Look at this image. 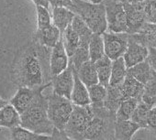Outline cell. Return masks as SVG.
Wrapping results in <instances>:
<instances>
[{"label":"cell","mask_w":156,"mask_h":140,"mask_svg":"<svg viewBox=\"0 0 156 140\" xmlns=\"http://www.w3.org/2000/svg\"><path fill=\"white\" fill-rule=\"evenodd\" d=\"M50 48L44 47L36 41L20 57L17 68V77L20 86L38 87L50 83L45 79L44 66L41 60L50 58Z\"/></svg>","instance_id":"obj_1"},{"label":"cell","mask_w":156,"mask_h":140,"mask_svg":"<svg viewBox=\"0 0 156 140\" xmlns=\"http://www.w3.org/2000/svg\"><path fill=\"white\" fill-rule=\"evenodd\" d=\"M41 90L31 104L21 114V126L35 133L51 135L54 126L48 115V97L43 95Z\"/></svg>","instance_id":"obj_2"},{"label":"cell","mask_w":156,"mask_h":140,"mask_svg":"<svg viewBox=\"0 0 156 140\" xmlns=\"http://www.w3.org/2000/svg\"><path fill=\"white\" fill-rule=\"evenodd\" d=\"M72 10L82 18L93 33L103 34L108 29L106 8L103 2L93 3L86 0H73Z\"/></svg>","instance_id":"obj_3"},{"label":"cell","mask_w":156,"mask_h":140,"mask_svg":"<svg viewBox=\"0 0 156 140\" xmlns=\"http://www.w3.org/2000/svg\"><path fill=\"white\" fill-rule=\"evenodd\" d=\"M94 116L85 133L84 139L103 140L115 138L116 115L111 114L105 106L93 107Z\"/></svg>","instance_id":"obj_4"},{"label":"cell","mask_w":156,"mask_h":140,"mask_svg":"<svg viewBox=\"0 0 156 140\" xmlns=\"http://www.w3.org/2000/svg\"><path fill=\"white\" fill-rule=\"evenodd\" d=\"M94 116V112L91 104L76 105L73 104V109L69 121L64 128V133L69 139L82 140L85 133Z\"/></svg>","instance_id":"obj_5"},{"label":"cell","mask_w":156,"mask_h":140,"mask_svg":"<svg viewBox=\"0 0 156 140\" xmlns=\"http://www.w3.org/2000/svg\"><path fill=\"white\" fill-rule=\"evenodd\" d=\"M48 97V115L54 128L63 131L73 109V104L66 97L54 93Z\"/></svg>","instance_id":"obj_6"},{"label":"cell","mask_w":156,"mask_h":140,"mask_svg":"<svg viewBox=\"0 0 156 140\" xmlns=\"http://www.w3.org/2000/svg\"><path fill=\"white\" fill-rule=\"evenodd\" d=\"M106 8L108 29L111 32H127V14L122 2L117 0H103Z\"/></svg>","instance_id":"obj_7"},{"label":"cell","mask_w":156,"mask_h":140,"mask_svg":"<svg viewBox=\"0 0 156 140\" xmlns=\"http://www.w3.org/2000/svg\"><path fill=\"white\" fill-rule=\"evenodd\" d=\"M105 52L112 60L122 57L129 45V34L127 32H104L102 34Z\"/></svg>","instance_id":"obj_8"},{"label":"cell","mask_w":156,"mask_h":140,"mask_svg":"<svg viewBox=\"0 0 156 140\" xmlns=\"http://www.w3.org/2000/svg\"><path fill=\"white\" fill-rule=\"evenodd\" d=\"M144 1L137 3H123L127 14L128 33H138L148 22L144 9Z\"/></svg>","instance_id":"obj_9"},{"label":"cell","mask_w":156,"mask_h":140,"mask_svg":"<svg viewBox=\"0 0 156 140\" xmlns=\"http://www.w3.org/2000/svg\"><path fill=\"white\" fill-rule=\"evenodd\" d=\"M51 86V82L38 87H29V86H20L14 96L11 98L9 104H11L18 112L21 114L31 104L34 98L41 90H45L46 88Z\"/></svg>","instance_id":"obj_10"},{"label":"cell","mask_w":156,"mask_h":140,"mask_svg":"<svg viewBox=\"0 0 156 140\" xmlns=\"http://www.w3.org/2000/svg\"><path fill=\"white\" fill-rule=\"evenodd\" d=\"M51 82L53 90L52 93L71 100V94L74 84L73 70L71 65H69L62 73L53 76Z\"/></svg>","instance_id":"obj_11"},{"label":"cell","mask_w":156,"mask_h":140,"mask_svg":"<svg viewBox=\"0 0 156 140\" xmlns=\"http://www.w3.org/2000/svg\"><path fill=\"white\" fill-rule=\"evenodd\" d=\"M70 58L66 52L62 39L51 50L50 55V70L51 78L62 73L69 66Z\"/></svg>","instance_id":"obj_12"},{"label":"cell","mask_w":156,"mask_h":140,"mask_svg":"<svg viewBox=\"0 0 156 140\" xmlns=\"http://www.w3.org/2000/svg\"><path fill=\"white\" fill-rule=\"evenodd\" d=\"M149 50L148 48L141 44L140 42L132 39L129 35V45L126 50V52L123 55L125 63L129 68L145 60L148 57Z\"/></svg>","instance_id":"obj_13"},{"label":"cell","mask_w":156,"mask_h":140,"mask_svg":"<svg viewBox=\"0 0 156 140\" xmlns=\"http://www.w3.org/2000/svg\"><path fill=\"white\" fill-rule=\"evenodd\" d=\"M62 37V34L60 29L54 24H51L44 29H37L35 33V41L44 47L51 49L61 40Z\"/></svg>","instance_id":"obj_14"},{"label":"cell","mask_w":156,"mask_h":140,"mask_svg":"<svg viewBox=\"0 0 156 140\" xmlns=\"http://www.w3.org/2000/svg\"><path fill=\"white\" fill-rule=\"evenodd\" d=\"M73 70L74 84H73V91L71 94V101L73 104H76V105H83V106L88 105L91 104L88 88L81 81L75 70L74 69Z\"/></svg>","instance_id":"obj_15"},{"label":"cell","mask_w":156,"mask_h":140,"mask_svg":"<svg viewBox=\"0 0 156 140\" xmlns=\"http://www.w3.org/2000/svg\"><path fill=\"white\" fill-rule=\"evenodd\" d=\"M51 9H52L51 10L52 24H54L60 29L62 34H63L67 27L72 24L75 13L72 9L62 7H57Z\"/></svg>","instance_id":"obj_16"},{"label":"cell","mask_w":156,"mask_h":140,"mask_svg":"<svg viewBox=\"0 0 156 140\" xmlns=\"http://www.w3.org/2000/svg\"><path fill=\"white\" fill-rule=\"evenodd\" d=\"M19 125H21L20 114L11 104H7L0 109V127L12 129Z\"/></svg>","instance_id":"obj_17"},{"label":"cell","mask_w":156,"mask_h":140,"mask_svg":"<svg viewBox=\"0 0 156 140\" xmlns=\"http://www.w3.org/2000/svg\"><path fill=\"white\" fill-rule=\"evenodd\" d=\"M141 127L131 119H117L115 123V139L130 140Z\"/></svg>","instance_id":"obj_18"},{"label":"cell","mask_w":156,"mask_h":140,"mask_svg":"<svg viewBox=\"0 0 156 140\" xmlns=\"http://www.w3.org/2000/svg\"><path fill=\"white\" fill-rule=\"evenodd\" d=\"M128 73H130L136 80L144 85L156 76V71L151 67L147 59L128 69Z\"/></svg>","instance_id":"obj_19"},{"label":"cell","mask_w":156,"mask_h":140,"mask_svg":"<svg viewBox=\"0 0 156 140\" xmlns=\"http://www.w3.org/2000/svg\"><path fill=\"white\" fill-rule=\"evenodd\" d=\"M129 35L147 48H156V24L154 23L147 22L138 33Z\"/></svg>","instance_id":"obj_20"},{"label":"cell","mask_w":156,"mask_h":140,"mask_svg":"<svg viewBox=\"0 0 156 140\" xmlns=\"http://www.w3.org/2000/svg\"><path fill=\"white\" fill-rule=\"evenodd\" d=\"M144 84L136 80L130 73H128L123 84H121L122 93L126 98H137L141 100L143 91H144Z\"/></svg>","instance_id":"obj_21"},{"label":"cell","mask_w":156,"mask_h":140,"mask_svg":"<svg viewBox=\"0 0 156 140\" xmlns=\"http://www.w3.org/2000/svg\"><path fill=\"white\" fill-rule=\"evenodd\" d=\"M107 88H108V93H107V97L104 103V106L111 114L116 115L121 102L125 99L124 94L122 93L121 85H119V86L108 85Z\"/></svg>","instance_id":"obj_22"},{"label":"cell","mask_w":156,"mask_h":140,"mask_svg":"<svg viewBox=\"0 0 156 140\" xmlns=\"http://www.w3.org/2000/svg\"><path fill=\"white\" fill-rule=\"evenodd\" d=\"M75 71L79 78L81 79V81L87 87L99 83L95 62H93L92 60L86 61L79 67V69L75 70Z\"/></svg>","instance_id":"obj_23"},{"label":"cell","mask_w":156,"mask_h":140,"mask_svg":"<svg viewBox=\"0 0 156 140\" xmlns=\"http://www.w3.org/2000/svg\"><path fill=\"white\" fill-rule=\"evenodd\" d=\"M128 74V67L125 63L124 58L119 57L112 60V70L109 81V85H121Z\"/></svg>","instance_id":"obj_24"},{"label":"cell","mask_w":156,"mask_h":140,"mask_svg":"<svg viewBox=\"0 0 156 140\" xmlns=\"http://www.w3.org/2000/svg\"><path fill=\"white\" fill-rule=\"evenodd\" d=\"M97 73L98 75V81L101 84L108 87L109 85L111 70H112V60L107 55L95 62Z\"/></svg>","instance_id":"obj_25"},{"label":"cell","mask_w":156,"mask_h":140,"mask_svg":"<svg viewBox=\"0 0 156 140\" xmlns=\"http://www.w3.org/2000/svg\"><path fill=\"white\" fill-rule=\"evenodd\" d=\"M11 139L15 140H46V139H53L51 135H42L35 133L28 128H25L21 125L16 126L10 129Z\"/></svg>","instance_id":"obj_26"},{"label":"cell","mask_w":156,"mask_h":140,"mask_svg":"<svg viewBox=\"0 0 156 140\" xmlns=\"http://www.w3.org/2000/svg\"><path fill=\"white\" fill-rule=\"evenodd\" d=\"M106 55L105 45L102 34L93 33L89 41V56L90 60L96 62L98 60L101 59Z\"/></svg>","instance_id":"obj_27"},{"label":"cell","mask_w":156,"mask_h":140,"mask_svg":"<svg viewBox=\"0 0 156 140\" xmlns=\"http://www.w3.org/2000/svg\"><path fill=\"white\" fill-rule=\"evenodd\" d=\"M62 39L66 52H67L69 58H71L80 44V38L78 36V34L75 32V30L73 29L72 24L67 27V29H65V31L62 34Z\"/></svg>","instance_id":"obj_28"},{"label":"cell","mask_w":156,"mask_h":140,"mask_svg":"<svg viewBox=\"0 0 156 140\" xmlns=\"http://www.w3.org/2000/svg\"><path fill=\"white\" fill-rule=\"evenodd\" d=\"M87 60H90L89 42L80 41V44L78 46L77 50H75L73 55L70 58L69 64L73 67V69L78 70L83 63H85Z\"/></svg>","instance_id":"obj_29"},{"label":"cell","mask_w":156,"mask_h":140,"mask_svg":"<svg viewBox=\"0 0 156 140\" xmlns=\"http://www.w3.org/2000/svg\"><path fill=\"white\" fill-rule=\"evenodd\" d=\"M88 88L89 97L91 101V105L93 107H102L104 106V103L107 97L108 88L101 84L100 83L91 85Z\"/></svg>","instance_id":"obj_30"},{"label":"cell","mask_w":156,"mask_h":140,"mask_svg":"<svg viewBox=\"0 0 156 140\" xmlns=\"http://www.w3.org/2000/svg\"><path fill=\"white\" fill-rule=\"evenodd\" d=\"M140 101L141 100H139L137 98H126V99H124L119 107V110H118L117 114H116V118L121 119V120L131 119L132 114H133L137 105L139 104V103Z\"/></svg>","instance_id":"obj_31"},{"label":"cell","mask_w":156,"mask_h":140,"mask_svg":"<svg viewBox=\"0 0 156 140\" xmlns=\"http://www.w3.org/2000/svg\"><path fill=\"white\" fill-rule=\"evenodd\" d=\"M72 27L78 34V36H79L80 41H84V42L90 41V39L93 35V31L90 29V28L87 25V23L82 19V18L79 15L75 14L72 22Z\"/></svg>","instance_id":"obj_32"},{"label":"cell","mask_w":156,"mask_h":140,"mask_svg":"<svg viewBox=\"0 0 156 140\" xmlns=\"http://www.w3.org/2000/svg\"><path fill=\"white\" fill-rule=\"evenodd\" d=\"M150 110L151 107L143 101H140L132 114L131 120L137 123L141 128L147 129V121H148V114Z\"/></svg>","instance_id":"obj_33"},{"label":"cell","mask_w":156,"mask_h":140,"mask_svg":"<svg viewBox=\"0 0 156 140\" xmlns=\"http://www.w3.org/2000/svg\"><path fill=\"white\" fill-rule=\"evenodd\" d=\"M141 101L151 108L156 106V76L145 84Z\"/></svg>","instance_id":"obj_34"},{"label":"cell","mask_w":156,"mask_h":140,"mask_svg":"<svg viewBox=\"0 0 156 140\" xmlns=\"http://www.w3.org/2000/svg\"><path fill=\"white\" fill-rule=\"evenodd\" d=\"M37 11V29H44L50 26L51 23V16L49 9L43 6H36Z\"/></svg>","instance_id":"obj_35"},{"label":"cell","mask_w":156,"mask_h":140,"mask_svg":"<svg viewBox=\"0 0 156 140\" xmlns=\"http://www.w3.org/2000/svg\"><path fill=\"white\" fill-rule=\"evenodd\" d=\"M144 9L147 21L156 24V0H145Z\"/></svg>","instance_id":"obj_36"},{"label":"cell","mask_w":156,"mask_h":140,"mask_svg":"<svg viewBox=\"0 0 156 140\" xmlns=\"http://www.w3.org/2000/svg\"><path fill=\"white\" fill-rule=\"evenodd\" d=\"M147 129L156 135V106L151 108L148 114L147 121Z\"/></svg>","instance_id":"obj_37"},{"label":"cell","mask_w":156,"mask_h":140,"mask_svg":"<svg viewBox=\"0 0 156 140\" xmlns=\"http://www.w3.org/2000/svg\"><path fill=\"white\" fill-rule=\"evenodd\" d=\"M49 2L51 8L62 7L70 9H73V0H49Z\"/></svg>","instance_id":"obj_38"},{"label":"cell","mask_w":156,"mask_h":140,"mask_svg":"<svg viewBox=\"0 0 156 140\" xmlns=\"http://www.w3.org/2000/svg\"><path fill=\"white\" fill-rule=\"evenodd\" d=\"M149 54L147 57V60L149 61L151 67L156 71V48H148Z\"/></svg>","instance_id":"obj_39"},{"label":"cell","mask_w":156,"mask_h":140,"mask_svg":"<svg viewBox=\"0 0 156 140\" xmlns=\"http://www.w3.org/2000/svg\"><path fill=\"white\" fill-rule=\"evenodd\" d=\"M35 4V6H43L47 9L50 8V2L49 0H31Z\"/></svg>","instance_id":"obj_40"},{"label":"cell","mask_w":156,"mask_h":140,"mask_svg":"<svg viewBox=\"0 0 156 140\" xmlns=\"http://www.w3.org/2000/svg\"><path fill=\"white\" fill-rule=\"evenodd\" d=\"M117 1H119L122 3H137V2L144 1V0H117Z\"/></svg>","instance_id":"obj_41"},{"label":"cell","mask_w":156,"mask_h":140,"mask_svg":"<svg viewBox=\"0 0 156 140\" xmlns=\"http://www.w3.org/2000/svg\"><path fill=\"white\" fill-rule=\"evenodd\" d=\"M7 104H9V102L5 99H3L1 96H0V109H1L2 107H4Z\"/></svg>","instance_id":"obj_42"},{"label":"cell","mask_w":156,"mask_h":140,"mask_svg":"<svg viewBox=\"0 0 156 140\" xmlns=\"http://www.w3.org/2000/svg\"><path fill=\"white\" fill-rule=\"evenodd\" d=\"M90 2H93V3H100V2H103V0H88Z\"/></svg>","instance_id":"obj_43"}]
</instances>
